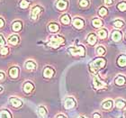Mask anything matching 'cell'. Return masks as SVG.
Masks as SVG:
<instances>
[{
  "mask_svg": "<svg viewBox=\"0 0 126 118\" xmlns=\"http://www.w3.org/2000/svg\"><path fill=\"white\" fill-rule=\"evenodd\" d=\"M105 65V60L104 59L97 58L90 63L89 68H90V70L92 71V72H96V70L98 68H104Z\"/></svg>",
  "mask_w": 126,
  "mask_h": 118,
  "instance_id": "obj_1",
  "label": "cell"
},
{
  "mask_svg": "<svg viewBox=\"0 0 126 118\" xmlns=\"http://www.w3.org/2000/svg\"><path fill=\"white\" fill-rule=\"evenodd\" d=\"M64 42H65V40L63 37L60 36V35H55L50 40V42H48V46L51 48H58L60 45L64 43Z\"/></svg>",
  "mask_w": 126,
  "mask_h": 118,
  "instance_id": "obj_2",
  "label": "cell"
},
{
  "mask_svg": "<svg viewBox=\"0 0 126 118\" xmlns=\"http://www.w3.org/2000/svg\"><path fill=\"white\" fill-rule=\"evenodd\" d=\"M68 51L72 54V55H79L84 56L85 55V48L83 46H78V47H69L68 48Z\"/></svg>",
  "mask_w": 126,
  "mask_h": 118,
  "instance_id": "obj_3",
  "label": "cell"
},
{
  "mask_svg": "<svg viewBox=\"0 0 126 118\" xmlns=\"http://www.w3.org/2000/svg\"><path fill=\"white\" fill-rule=\"evenodd\" d=\"M93 85H94V87L95 89H103L106 87V83L105 81H103L98 76H95L93 79Z\"/></svg>",
  "mask_w": 126,
  "mask_h": 118,
  "instance_id": "obj_4",
  "label": "cell"
},
{
  "mask_svg": "<svg viewBox=\"0 0 126 118\" xmlns=\"http://www.w3.org/2000/svg\"><path fill=\"white\" fill-rule=\"evenodd\" d=\"M64 106H65L66 109H71L76 106V101L73 97H66L65 100H64Z\"/></svg>",
  "mask_w": 126,
  "mask_h": 118,
  "instance_id": "obj_5",
  "label": "cell"
},
{
  "mask_svg": "<svg viewBox=\"0 0 126 118\" xmlns=\"http://www.w3.org/2000/svg\"><path fill=\"white\" fill-rule=\"evenodd\" d=\"M9 103H10V105L15 108H18L23 105V101L16 97H11L10 98H9Z\"/></svg>",
  "mask_w": 126,
  "mask_h": 118,
  "instance_id": "obj_6",
  "label": "cell"
},
{
  "mask_svg": "<svg viewBox=\"0 0 126 118\" xmlns=\"http://www.w3.org/2000/svg\"><path fill=\"white\" fill-rule=\"evenodd\" d=\"M42 13V7L39 6V5H36V6H34L31 11V17L32 20H36L38 18V16H39L40 14Z\"/></svg>",
  "mask_w": 126,
  "mask_h": 118,
  "instance_id": "obj_7",
  "label": "cell"
},
{
  "mask_svg": "<svg viewBox=\"0 0 126 118\" xmlns=\"http://www.w3.org/2000/svg\"><path fill=\"white\" fill-rule=\"evenodd\" d=\"M84 20L79 17H75L73 19V25L76 27L77 29H82L84 27Z\"/></svg>",
  "mask_w": 126,
  "mask_h": 118,
  "instance_id": "obj_8",
  "label": "cell"
},
{
  "mask_svg": "<svg viewBox=\"0 0 126 118\" xmlns=\"http://www.w3.org/2000/svg\"><path fill=\"white\" fill-rule=\"evenodd\" d=\"M23 88H24V91L25 92L26 94H30V93H32V90L34 89V86L31 81H27L24 83Z\"/></svg>",
  "mask_w": 126,
  "mask_h": 118,
  "instance_id": "obj_9",
  "label": "cell"
},
{
  "mask_svg": "<svg viewBox=\"0 0 126 118\" xmlns=\"http://www.w3.org/2000/svg\"><path fill=\"white\" fill-rule=\"evenodd\" d=\"M19 75V68L18 67H12V68L9 69V76L12 78V79H16Z\"/></svg>",
  "mask_w": 126,
  "mask_h": 118,
  "instance_id": "obj_10",
  "label": "cell"
},
{
  "mask_svg": "<svg viewBox=\"0 0 126 118\" xmlns=\"http://www.w3.org/2000/svg\"><path fill=\"white\" fill-rule=\"evenodd\" d=\"M56 6L59 10H65L68 6V1L66 0H58L56 3Z\"/></svg>",
  "mask_w": 126,
  "mask_h": 118,
  "instance_id": "obj_11",
  "label": "cell"
},
{
  "mask_svg": "<svg viewBox=\"0 0 126 118\" xmlns=\"http://www.w3.org/2000/svg\"><path fill=\"white\" fill-rule=\"evenodd\" d=\"M54 75V69L50 67H46L44 68V70H43V76L45 78H47V79H50L51 77Z\"/></svg>",
  "mask_w": 126,
  "mask_h": 118,
  "instance_id": "obj_12",
  "label": "cell"
},
{
  "mask_svg": "<svg viewBox=\"0 0 126 118\" xmlns=\"http://www.w3.org/2000/svg\"><path fill=\"white\" fill-rule=\"evenodd\" d=\"M24 67H25V68L26 69H29V70H33V69H35L37 67L36 63L34 62L33 60H27L26 62H25V64H24Z\"/></svg>",
  "mask_w": 126,
  "mask_h": 118,
  "instance_id": "obj_13",
  "label": "cell"
},
{
  "mask_svg": "<svg viewBox=\"0 0 126 118\" xmlns=\"http://www.w3.org/2000/svg\"><path fill=\"white\" fill-rule=\"evenodd\" d=\"M8 42L11 45H16L19 42V36L17 34H13L8 38Z\"/></svg>",
  "mask_w": 126,
  "mask_h": 118,
  "instance_id": "obj_14",
  "label": "cell"
},
{
  "mask_svg": "<svg viewBox=\"0 0 126 118\" xmlns=\"http://www.w3.org/2000/svg\"><path fill=\"white\" fill-rule=\"evenodd\" d=\"M22 27H23V24H22V22H20V21L14 22L13 24H12V29H13L14 32L21 31Z\"/></svg>",
  "mask_w": 126,
  "mask_h": 118,
  "instance_id": "obj_15",
  "label": "cell"
},
{
  "mask_svg": "<svg viewBox=\"0 0 126 118\" xmlns=\"http://www.w3.org/2000/svg\"><path fill=\"white\" fill-rule=\"evenodd\" d=\"M113 101L110 100V99L105 100V101H104V102L102 103L103 108L105 109V110H109V109H111V108L113 107Z\"/></svg>",
  "mask_w": 126,
  "mask_h": 118,
  "instance_id": "obj_16",
  "label": "cell"
},
{
  "mask_svg": "<svg viewBox=\"0 0 126 118\" xmlns=\"http://www.w3.org/2000/svg\"><path fill=\"white\" fill-rule=\"evenodd\" d=\"M96 41H97V38L95 34H90L89 35L87 36V42H88L90 45H94L96 43Z\"/></svg>",
  "mask_w": 126,
  "mask_h": 118,
  "instance_id": "obj_17",
  "label": "cell"
},
{
  "mask_svg": "<svg viewBox=\"0 0 126 118\" xmlns=\"http://www.w3.org/2000/svg\"><path fill=\"white\" fill-rule=\"evenodd\" d=\"M114 81H115L116 85H118V86H123V85H124L126 83V79L124 76L120 75V76H118L117 78H116Z\"/></svg>",
  "mask_w": 126,
  "mask_h": 118,
  "instance_id": "obj_18",
  "label": "cell"
},
{
  "mask_svg": "<svg viewBox=\"0 0 126 118\" xmlns=\"http://www.w3.org/2000/svg\"><path fill=\"white\" fill-rule=\"evenodd\" d=\"M112 38L114 42H119L122 39V34L121 32L119 31H113V34H112Z\"/></svg>",
  "mask_w": 126,
  "mask_h": 118,
  "instance_id": "obj_19",
  "label": "cell"
},
{
  "mask_svg": "<svg viewBox=\"0 0 126 118\" xmlns=\"http://www.w3.org/2000/svg\"><path fill=\"white\" fill-rule=\"evenodd\" d=\"M38 112H39V115L42 118H45L47 116V109L43 105H40L38 107Z\"/></svg>",
  "mask_w": 126,
  "mask_h": 118,
  "instance_id": "obj_20",
  "label": "cell"
},
{
  "mask_svg": "<svg viewBox=\"0 0 126 118\" xmlns=\"http://www.w3.org/2000/svg\"><path fill=\"white\" fill-rule=\"evenodd\" d=\"M115 105L116 107L119 108V109H123V108H124L126 106V102L124 101V99H117L115 101Z\"/></svg>",
  "mask_w": 126,
  "mask_h": 118,
  "instance_id": "obj_21",
  "label": "cell"
},
{
  "mask_svg": "<svg viewBox=\"0 0 126 118\" xmlns=\"http://www.w3.org/2000/svg\"><path fill=\"white\" fill-rule=\"evenodd\" d=\"M92 24H93V26L95 27V28H100V27L103 25V22H102V20H100L99 18H94V19H93Z\"/></svg>",
  "mask_w": 126,
  "mask_h": 118,
  "instance_id": "obj_22",
  "label": "cell"
},
{
  "mask_svg": "<svg viewBox=\"0 0 126 118\" xmlns=\"http://www.w3.org/2000/svg\"><path fill=\"white\" fill-rule=\"evenodd\" d=\"M0 118H12V115L8 110L0 111Z\"/></svg>",
  "mask_w": 126,
  "mask_h": 118,
  "instance_id": "obj_23",
  "label": "cell"
},
{
  "mask_svg": "<svg viewBox=\"0 0 126 118\" xmlns=\"http://www.w3.org/2000/svg\"><path fill=\"white\" fill-rule=\"evenodd\" d=\"M117 62H118L119 66H121V67H124V66L126 65V56L125 55H121L118 58Z\"/></svg>",
  "mask_w": 126,
  "mask_h": 118,
  "instance_id": "obj_24",
  "label": "cell"
},
{
  "mask_svg": "<svg viewBox=\"0 0 126 118\" xmlns=\"http://www.w3.org/2000/svg\"><path fill=\"white\" fill-rule=\"evenodd\" d=\"M61 22L63 24H68L70 23V17L68 15H63L61 18Z\"/></svg>",
  "mask_w": 126,
  "mask_h": 118,
  "instance_id": "obj_25",
  "label": "cell"
},
{
  "mask_svg": "<svg viewBox=\"0 0 126 118\" xmlns=\"http://www.w3.org/2000/svg\"><path fill=\"white\" fill-rule=\"evenodd\" d=\"M49 30L51 33H56V32L59 31V25L55 23H51V24H49Z\"/></svg>",
  "mask_w": 126,
  "mask_h": 118,
  "instance_id": "obj_26",
  "label": "cell"
},
{
  "mask_svg": "<svg viewBox=\"0 0 126 118\" xmlns=\"http://www.w3.org/2000/svg\"><path fill=\"white\" fill-rule=\"evenodd\" d=\"M29 5H30V2L27 1V0H21V1H20V7L23 8V9L28 8Z\"/></svg>",
  "mask_w": 126,
  "mask_h": 118,
  "instance_id": "obj_27",
  "label": "cell"
},
{
  "mask_svg": "<svg viewBox=\"0 0 126 118\" xmlns=\"http://www.w3.org/2000/svg\"><path fill=\"white\" fill-rule=\"evenodd\" d=\"M98 36H99L101 39H105V38L107 37V32H106V30H105V29L100 30V31L98 32Z\"/></svg>",
  "mask_w": 126,
  "mask_h": 118,
  "instance_id": "obj_28",
  "label": "cell"
},
{
  "mask_svg": "<svg viewBox=\"0 0 126 118\" xmlns=\"http://www.w3.org/2000/svg\"><path fill=\"white\" fill-rule=\"evenodd\" d=\"M96 52L98 55H104L105 53V49L103 46H99V47L96 49Z\"/></svg>",
  "mask_w": 126,
  "mask_h": 118,
  "instance_id": "obj_29",
  "label": "cell"
},
{
  "mask_svg": "<svg viewBox=\"0 0 126 118\" xmlns=\"http://www.w3.org/2000/svg\"><path fill=\"white\" fill-rule=\"evenodd\" d=\"M113 25L117 27V28H122L124 26V22L120 21V20H116V21L113 22Z\"/></svg>",
  "mask_w": 126,
  "mask_h": 118,
  "instance_id": "obj_30",
  "label": "cell"
},
{
  "mask_svg": "<svg viewBox=\"0 0 126 118\" xmlns=\"http://www.w3.org/2000/svg\"><path fill=\"white\" fill-rule=\"evenodd\" d=\"M89 4V1L88 0H79V5L81 7H87Z\"/></svg>",
  "mask_w": 126,
  "mask_h": 118,
  "instance_id": "obj_31",
  "label": "cell"
},
{
  "mask_svg": "<svg viewBox=\"0 0 126 118\" xmlns=\"http://www.w3.org/2000/svg\"><path fill=\"white\" fill-rule=\"evenodd\" d=\"M8 51H9V49H8L7 47H5V46H4V47H2L0 49V53H1L2 55H6V54H8Z\"/></svg>",
  "mask_w": 126,
  "mask_h": 118,
  "instance_id": "obj_32",
  "label": "cell"
},
{
  "mask_svg": "<svg viewBox=\"0 0 126 118\" xmlns=\"http://www.w3.org/2000/svg\"><path fill=\"white\" fill-rule=\"evenodd\" d=\"M118 9L120 11H125L126 10V2H122L118 5Z\"/></svg>",
  "mask_w": 126,
  "mask_h": 118,
  "instance_id": "obj_33",
  "label": "cell"
},
{
  "mask_svg": "<svg viewBox=\"0 0 126 118\" xmlns=\"http://www.w3.org/2000/svg\"><path fill=\"white\" fill-rule=\"evenodd\" d=\"M99 15L101 16H105L107 15V9L105 7H101L99 9Z\"/></svg>",
  "mask_w": 126,
  "mask_h": 118,
  "instance_id": "obj_34",
  "label": "cell"
},
{
  "mask_svg": "<svg viewBox=\"0 0 126 118\" xmlns=\"http://www.w3.org/2000/svg\"><path fill=\"white\" fill-rule=\"evenodd\" d=\"M5 42H5L4 36H3L2 34H0V46H5Z\"/></svg>",
  "mask_w": 126,
  "mask_h": 118,
  "instance_id": "obj_35",
  "label": "cell"
},
{
  "mask_svg": "<svg viewBox=\"0 0 126 118\" xmlns=\"http://www.w3.org/2000/svg\"><path fill=\"white\" fill-rule=\"evenodd\" d=\"M5 79V75L3 71H0V81H2Z\"/></svg>",
  "mask_w": 126,
  "mask_h": 118,
  "instance_id": "obj_36",
  "label": "cell"
},
{
  "mask_svg": "<svg viewBox=\"0 0 126 118\" xmlns=\"http://www.w3.org/2000/svg\"><path fill=\"white\" fill-rule=\"evenodd\" d=\"M104 2L106 5H111L113 4V0H104Z\"/></svg>",
  "mask_w": 126,
  "mask_h": 118,
  "instance_id": "obj_37",
  "label": "cell"
},
{
  "mask_svg": "<svg viewBox=\"0 0 126 118\" xmlns=\"http://www.w3.org/2000/svg\"><path fill=\"white\" fill-rule=\"evenodd\" d=\"M4 25H5V21H4V19L0 17V28H2Z\"/></svg>",
  "mask_w": 126,
  "mask_h": 118,
  "instance_id": "obj_38",
  "label": "cell"
},
{
  "mask_svg": "<svg viewBox=\"0 0 126 118\" xmlns=\"http://www.w3.org/2000/svg\"><path fill=\"white\" fill-rule=\"evenodd\" d=\"M93 118H101V116H100V114L98 113H94L93 115Z\"/></svg>",
  "mask_w": 126,
  "mask_h": 118,
  "instance_id": "obj_39",
  "label": "cell"
},
{
  "mask_svg": "<svg viewBox=\"0 0 126 118\" xmlns=\"http://www.w3.org/2000/svg\"><path fill=\"white\" fill-rule=\"evenodd\" d=\"M56 118H67L64 115H58V116H56Z\"/></svg>",
  "mask_w": 126,
  "mask_h": 118,
  "instance_id": "obj_40",
  "label": "cell"
},
{
  "mask_svg": "<svg viewBox=\"0 0 126 118\" xmlns=\"http://www.w3.org/2000/svg\"><path fill=\"white\" fill-rule=\"evenodd\" d=\"M2 92H3V87H0V93H2Z\"/></svg>",
  "mask_w": 126,
  "mask_h": 118,
  "instance_id": "obj_41",
  "label": "cell"
},
{
  "mask_svg": "<svg viewBox=\"0 0 126 118\" xmlns=\"http://www.w3.org/2000/svg\"><path fill=\"white\" fill-rule=\"evenodd\" d=\"M79 118H86V117H84V116H79Z\"/></svg>",
  "mask_w": 126,
  "mask_h": 118,
  "instance_id": "obj_42",
  "label": "cell"
},
{
  "mask_svg": "<svg viewBox=\"0 0 126 118\" xmlns=\"http://www.w3.org/2000/svg\"><path fill=\"white\" fill-rule=\"evenodd\" d=\"M125 116H126V113H125Z\"/></svg>",
  "mask_w": 126,
  "mask_h": 118,
  "instance_id": "obj_43",
  "label": "cell"
},
{
  "mask_svg": "<svg viewBox=\"0 0 126 118\" xmlns=\"http://www.w3.org/2000/svg\"><path fill=\"white\" fill-rule=\"evenodd\" d=\"M125 38H126V35H125Z\"/></svg>",
  "mask_w": 126,
  "mask_h": 118,
  "instance_id": "obj_44",
  "label": "cell"
}]
</instances>
